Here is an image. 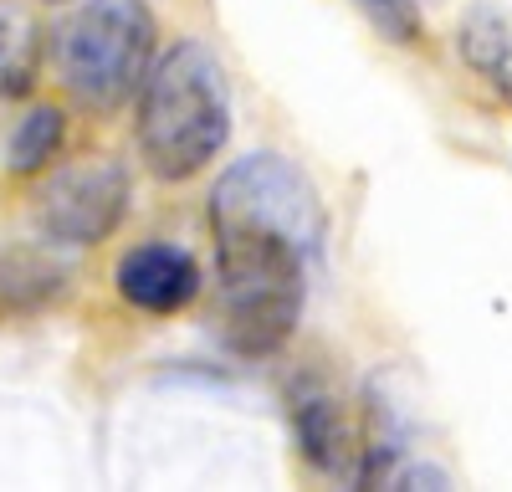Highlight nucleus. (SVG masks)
Here are the masks:
<instances>
[{
    "instance_id": "obj_8",
    "label": "nucleus",
    "mask_w": 512,
    "mask_h": 492,
    "mask_svg": "<svg viewBox=\"0 0 512 492\" xmlns=\"http://www.w3.org/2000/svg\"><path fill=\"white\" fill-rule=\"evenodd\" d=\"M47 57V31L21 6V0H0V98H26L41 77Z\"/></svg>"
},
{
    "instance_id": "obj_5",
    "label": "nucleus",
    "mask_w": 512,
    "mask_h": 492,
    "mask_svg": "<svg viewBox=\"0 0 512 492\" xmlns=\"http://www.w3.org/2000/svg\"><path fill=\"white\" fill-rule=\"evenodd\" d=\"M113 287L139 313H185L200 298V262L175 241H139L113 267Z\"/></svg>"
},
{
    "instance_id": "obj_12",
    "label": "nucleus",
    "mask_w": 512,
    "mask_h": 492,
    "mask_svg": "<svg viewBox=\"0 0 512 492\" xmlns=\"http://www.w3.org/2000/svg\"><path fill=\"white\" fill-rule=\"evenodd\" d=\"M52 6H62V0H52Z\"/></svg>"
},
{
    "instance_id": "obj_4",
    "label": "nucleus",
    "mask_w": 512,
    "mask_h": 492,
    "mask_svg": "<svg viewBox=\"0 0 512 492\" xmlns=\"http://www.w3.org/2000/svg\"><path fill=\"white\" fill-rule=\"evenodd\" d=\"M128 211V175L118 159H77L52 170L31 200V226L52 246H98Z\"/></svg>"
},
{
    "instance_id": "obj_3",
    "label": "nucleus",
    "mask_w": 512,
    "mask_h": 492,
    "mask_svg": "<svg viewBox=\"0 0 512 492\" xmlns=\"http://www.w3.org/2000/svg\"><path fill=\"white\" fill-rule=\"evenodd\" d=\"M159 21L149 0H82L62 26V88L88 113H118L134 103L154 67Z\"/></svg>"
},
{
    "instance_id": "obj_7",
    "label": "nucleus",
    "mask_w": 512,
    "mask_h": 492,
    "mask_svg": "<svg viewBox=\"0 0 512 492\" xmlns=\"http://www.w3.org/2000/svg\"><path fill=\"white\" fill-rule=\"evenodd\" d=\"M456 57L482 77L487 88L512 103V16L497 6H472L456 21Z\"/></svg>"
},
{
    "instance_id": "obj_10",
    "label": "nucleus",
    "mask_w": 512,
    "mask_h": 492,
    "mask_svg": "<svg viewBox=\"0 0 512 492\" xmlns=\"http://www.w3.org/2000/svg\"><path fill=\"white\" fill-rule=\"evenodd\" d=\"M62 139H67L62 108H52V103L31 108V113L16 123V129H11V139H6V170H11V175H36V170H47V164L57 159V149H62Z\"/></svg>"
},
{
    "instance_id": "obj_6",
    "label": "nucleus",
    "mask_w": 512,
    "mask_h": 492,
    "mask_svg": "<svg viewBox=\"0 0 512 492\" xmlns=\"http://www.w3.org/2000/svg\"><path fill=\"white\" fill-rule=\"evenodd\" d=\"M297 446L303 457L328 472V477H359V462H364V441H359V426L349 421V410L328 400V395H313L297 405Z\"/></svg>"
},
{
    "instance_id": "obj_2",
    "label": "nucleus",
    "mask_w": 512,
    "mask_h": 492,
    "mask_svg": "<svg viewBox=\"0 0 512 492\" xmlns=\"http://www.w3.org/2000/svg\"><path fill=\"white\" fill-rule=\"evenodd\" d=\"M139 159L154 180H195L231 139V88L226 67L205 41H175L154 57L139 113H134Z\"/></svg>"
},
{
    "instance_id": "obj_9",
    "label": "nucleus",
    "mask_w": 512,
    "mask_h": 492,
    "mask_svg": "<svg viewBox=\"0 0 512 492\" xmlns=\"http://www.w3.org/2000/svg\"><path fill=\"white\" fill-rule=\"evenodd\" d=\"M67 287V267L52 262L47 252H31V246H16V252H0V313H26L62 298Z\"/></svg>"
},
{
    "instance_id": "obj_11",
    "label": "nucleus",
    "mask_w": 512,
    "mask_h": 492,
    "mask_svg": "<svg viewBox=\"0 0 512 492\" xmlns=\"http://www.w3.org/2000/svg\"><path fill=\"white\" fill-rule=\"evenodd\" d=\"M359 11L379 26V36L400 41V47H410V41H420L425 31V16H420V0H359Z\"/></svg>"
},
{
    "instance_id": "obj_1",
    "label": "nucleus",
    "mask_w": 512,
    "mask_h": 492,
    "mask_svg": "<svg viewBox=\"0 0 512 492\" xmlns=\"http://www.w3.org/2000/svg\"><path fill=\"white\" fill-rule=\"evenodd\" d=\"M221 339L241 359L277 354L308 303L328 216L313 180L282 154H246L210 190Z\"/></svg>"
}]
</instances>
